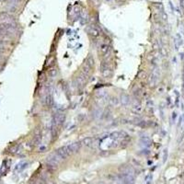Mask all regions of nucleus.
<instances>
[{
    "label": "nucleus",
    "instance_id": "nucleus-16",
    "mask_svg": "<svg viewBox=\"0 0 184 184\" xmlns=\"http://www.w3.org/2000/svg\"><path fill=\"white\" fill-rule=\"evenodd\" d=\"M90 72H91V67L87 64V63H85L83 67H82V73L85 74L86 76H88L89 74H90Z\"/></svg>",
    "mask_w": 184,
    "mask_h": 184
},
{
    "label": "nucleus",
    "instance_id": "nucleus-10",
    "mask_svg": "<svg viewBox=\"0 0 184 184\" xmlns=\"http://www.w3.org/2000/svg\"><path fill=\"white\" fill-rule=\"evenodd\" d=\"M99 52H100L101 55H106V54H108V52H110V48L108 44L103 43V44H101L100 46H99Z\"/></svg>",
    "mask_w": 184,
    "mask_h": 184
},
{
    "label": "nucleus",
    "instance_id": "nucleus-22",
    "mask_svg": "<svg viewBox=\"0 0 184 184\" xmlns=\"http://www.w3.org/2000/svg\"><path fill=\"white\" fill-rule=\"evenodd\" d=\"M176 116H177V113H176V112H173V115H172L173 121H175V119H176Z\"/></svg>",
    "mask_w": 184,
    "mask_h": 184
},
{
    "label": "nucleus",
    "instance_id": "nucleus-20",
    "mask_svg": "<svg viewBox=\"0 0 184 184\" xmlns=\"http://www.w3.org/2000/svg\"><path fill=\"white\" fill-rule=\"evenodd\" d=\"M101 114H102V112H101V110H99V109H97L96 110H94V112H93V116L95 117V118H98V117H99Z\"/></svg>",
    "mask_w": 184,
    "mask_h": 184
},
{
    "label": "nucleus",
    "instance_id": "nucleus-6",
    "mask_svg": "<svg viewBox=\"0 0 184 184\" xmlns=\"http://www.w3.org/2000/svg\"><path fill=\"white\" fill-rule=\"evenodd\" d=\"M87 31L92 38H98V37H99V35H100V31H99V29H98L95 25L88 26L87 29Z\"/></svg>",
    "mask_w": 184,
    "mask_h": 184
},
{
    "label": "nucleus",
    "instance_id": "nucleus-21",
    "mask_svg": "<svg viewBox=\"0 0 184 184\" xmlns=\"http://www.w3.org/2000/svg\"><path fill=\"white\" fill-rule=\"evenodd\" d=\"M167 157H168V150L165 149L164 150V159H163L164 162H166V160H167Z\"/></svg>",
    "mask_w": 184,
    "mask_h": 184
},
{
    "label": "nucleus",
    "instance_id": "nucleus-14",
    "mask_svg": "<svg viewBox=\"0 0 184 184\" xmlns=\"http://www.w3.org/2000/svg\"><path fill=\"white\" fill-rule=\"evenodd\" d=\"M94 141H95V139L93 137H86L81 141V144L86 146H91L94 144Z\"/></svg>",
    "mask_w": 184,
    "mask_h": 184
},
{
    "label": "nucleus",
    "instance_id": "nucleus-24",
    "mask_svg": "<svg viewBox=\"0 0 184 184\" xmlns=\"http://www.w3.org/2000/svg\"><path fill=\"white\" fill-rule=\"evenodd\" d=\"M183 79H184V67H183Z\"/></svg>",
    "mask_w": 184,
    "mask_h": 184
},
{
    "label": "nucleus",
    "instance_id": "nucleus-8",
    "mask_svg": "<svg viewBox=\"0 0 184 184\" xmlns=\"http://www.w3.org/2000/svg\"><path fill=\"white\" fill-rule=\"evenodd\" d=\"M119 170L122 174H130V175H134V169H133L132 166L130 165H122L120 168H119Z\"/></svg>",
    "mask_w": 184,
    "mask_h": 184
},
{
    "label": "nucleus",
    "instance_id": "nucleus-1",
    "mask_svg": "<svg viewBox=\"0 0 184 184\" xmlns=\"http://www.w3.org/2000/svg\"><path fill=\"white\" fill-rule=\"evenodd\" d=\"M64 119H66V116H64V113H63V112H59V111H58V112H56L55 114L54 115L52 122L54 124H55V125L58 127V126L62 125V124L64 123Z\"/></svg>",
    "mask_w": 184,
    "mask_h": 184
},
{
    "label": "nucleus",
    "instance_id": "nucleus-15",
    "mask_svg": "<svg viewBox=\"0 0 184 184\" xmlns=\"http://www.w3.org/2000/svg\"><path fill=\"white\" fill-rule=\"evenodd\" d=\"M141 144L144 146L148 147L151 145V140H150L149 137H147V136H144V137L141 138Z\"/></svg>",
    "mask_w": 184,
    "mask_h": 184
},
{
    "label": "nucleus",
    "instance_id": "nucleus-19",
    "mask_svg": "<svg viewBox=\"0 0 184 184\" xmlns=\"http://www.w3.org/2000/svg\"><path fill=\"white\" fill-rule=\"evenodd\" d=\"M110 103L111 106H117V105L119 104V99H117V98H111V99H110Z\"/></svg>",
    "mask_w": 184,
    "mask_h": 184
},
{
    "label": "nucleus",
    "instance_id": "nucleus-18",
    "mask_svg": "<svg viewBox=\"0 0 184 184\" xmlns=\"http://www.w3.org/2000/svg\"><path fill=\"white\" fill-rule=\"evenodd\" d=\"M86 63H87V64H88L89 66H90L91 68L93 67L94 66V58L91 55H89L88 57H87V61H86Z\"/></svg>",
    "mask_w": 184,
    "mask_h": 184
},
{
    "label": "nucleus",
    "instance_id": "nucleus-25",
    "mask_svg": "<svg viewBox=\"0 0 184 184\" xmlns=\"http://www.w3.org/2000/svg\"><path fill=\"white\" fill-rule=\"evenodd\" d=\"M120 184H124V183H123V182H122V181H121V183H120Z\"/></svg>",
    "mask_w": 184,
    "mask_h": 184
},
{
    "label": "nucleus",
    "instance_id": "nucleus-3",
    "mask_svg": "<svg viewBox=\"0 0 184 184\" xmlns=\"http://www.w3.org/2000/svg\"><path fill=\"white\" fill-rule=\"evenodd\" d=\"M81 145H82L81 142H75V143L70 144V145H66V146H67L68 152H69V154L71 155V154L78 153L80 150V148H81Z\"/></svg>",
    "mask_w": 184,
    "mask_h": 184
},
{
    "label": "nucleus",
    "instance_id": "nucleus-7",
    "mask_svg": "<svg viewBox=\"0 0 184 184\" xmlns=\"http://www.w3.org/2000/svg\"><path fill=\"white\" fill-rule=\"evenodd\" d=\"M55 152H56V154L63 159V160H64V159H66L70 156L66 145V146H62V147H60V148H58Z\"/></svg>",
    "mask_w": 184,
    "mask_h": 184
},
{
    "label": "nucleus",
    "instance_id": "nucleus-23",
    "mask_svg": "<svg viewBox=\"0 0 184 184\" xmlns=\"http://www.w3.org/2000/svg\"><path fill=\"white\" fill-rule=\"evenodd\" d=\"M182 94L184 96V81H183V85H182Z\"/></svg>",
    "mask_w": 184,
    "mask_h": 184
},
{
    "label": "nucleus",
    "instance_id": "nucleus-12",
    "mask_svg": "<svg viewBox=\"0 0 184 184\" xmlns=\"http://www.w3.org/2000/svg\"><path fill=\"white\" fill-rule=\"evenodd\" d=\"M57 76H58V69H57L56 67L51 68L48 71V76L51 79H54Z\"/></svg>",
    "mask_w": 184,
    "mask_h": 184
},
{
    "label": "nucleus",
    "instance_id": "nucleus-4",
    "mask_svg": "<svg viewBox=\"0 0 184 184\" xmlns=\"http://www.w3.org/2000/svg\"><path fill=\"white\" fill-rule=\"evenodd\" d=\"M100 69H101V74H102L103 78H110L111 75H112V71L109 67L108 64L107 63H102L100 66Z\"/></svg>",
    "mask_w": 184,
    "mask_h": 184
},
{
    "label": "nucleus",
    "instance_id": "nucleus-2",
    "mask_svg": "<svg viewBox=\"0 0 184 184\" xmlns=\"http://www.w3.org/2000/svg\"><path fill=\"white\" fill-rule=\"evenodd\" d=\"M87 76H86L84 73H81L80 75H78L76 79H75V83H76V87H78V88H82V87L85 86L86 82H87Z\"/></svg>",
    "mask_w": 184,
    "mask_h": 184
},
{
    "label": "nucleus",
    "instance_id": "nucleus-5",
    "mask_svg": "<svg viewBox=\"0 0 184 184\" xmlns=\"http://www.w3.org/2000/svg\"><path fill=\"white\" fill-rule=\"evenodd\" d=\"M120 180L124 184H134V176L130 174H121Z\"/></svg>",
    "mask_w": 184,
    "mask_h": 184
},
{
    "label": "nucleus",
    "instance_id": "nucleus-11",
    "mask_svg": "<svg viewBox=\"0 0 184 184\" xmlns=\"http://www.w3.org/2000/svg\"><path fill=\"white\" fill-rule=\"evenodd\" d=\"M121 103H122V106H128L129 103H130V97L125 93H122L121 95Z\"/></svg>",
    "mask_w": 184,
    "mask_h": 184
},
{
    "label": "nucleus",
    "instance_id": "nucleus-9",
    "mask_svg": "<svg viewBox=\"0 0 184 184\" xmlns=\"http://www.w3.org/2000/svg\"><path fill=\"white\" fill-rule=\"evenodd\" d=\"M158 78H159L158 70L156 68V69L153 71V73L151 74V76H150V84H151V86H155L156 84L157 83Z\"/></svg>",
    "mask_w": 184,
    "mask_h": 184
},
{
    "label": "nucleus",
    "instance_id": "nucleus-17",
    "mask_svg": "<svg viewBox=\"0 0 184 184\" xmlns=\"http://www.w3.org/2000/svg\"><path fill=\"white\" fill-rule=\"evenodd\" d=\"M182 44V38L180 34H177L176 35V41H175V46H176V49L178 50L179 47Z\"/></svg>",
    "mask_w": 184,
    "mask_h": 184
},
{
    "label": "nucleus",
    "instance_id": "nucleus-13",
    "mask_svg": "<svg viewBox=\"0 0 184 184\" xmlns=\"http://www.w3.org/2000/svg\"><path fill=\"white\" fill-rule=\"evenodd\" d=\"M45 102H46L47 106H48L49 108H52V107L54 106V98H52V93H48V94H47L46 98H45Z\"/></svg>",
    "mask_w": 184,
    "mask_h": 184
}]
</instances>
